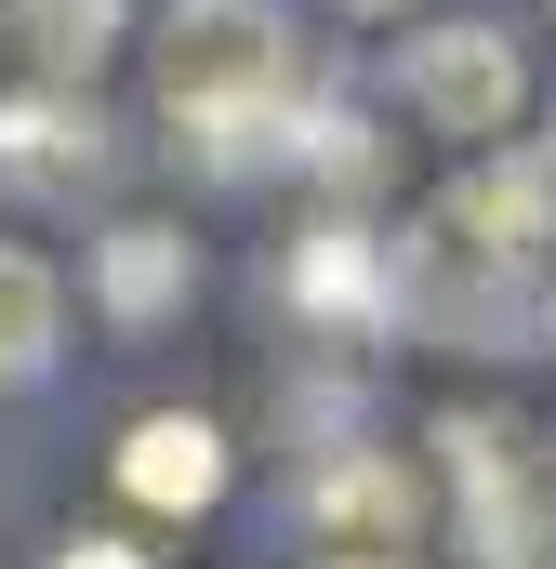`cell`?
Masks as SVG:
<instances>
[{"mask_svg":"<svg viewBox=\"0 0 556 569\" xmlns=\"http://www.w3.org/2000/svg\"><path fill=\"white\" fill-rule=\"evenodd\" d=\"M291 80L305 67H291V13L278 0H172L159 13V120L212 172H278L305 146Z\"/></svg>","mask_w":556,"mask_h":569,"instance_id":"obj_1","label":"cell"},{"mask_svg":"<svg viewBox=\"0 0 556 569\" xmlns=\"http://www.w3.org/2000/svg\"><path fill=\"white\" fill-rule=\"evenodd\" d=\"M398 107H411L424 133H450V146H490V133H517V107H530V53L490 27V13H450V27H411L398 40Z\"/></svg>","mask_w":556,"mask_h":569,"instance_id":"obj_2","label":"cell"},{"mask_svg":"<svg viewBox=\"0 0 556 569\" xmlns=\"http://www.w3.org/2000/svg\"><path fill=\"white\" fill-rule=\"evenodd\" d=\"M437 239H464L477 266H504V279H544L556 266V146H477L450 186H437V212H424Z\"/></svg>","mask_w":556,"mask_h":569,"instance_id":"obj_3","label":"cell"},{"mask_svg":"<svg viewBox=\"0 0 556 569\" xmlns=\"http://www.w3.org/2000/svg\"><path fill=\"white\" fill-rule=\"evenodd\" d=\"M437 450H450V517H464L477 569H556V490L517 463V437L437 425Z\"/></svg>","mask_w":556,"mask_h":569,"instance_id":"obj_4","label":"cell"},{"mask_svg":"<svg viewBox=\"0 0 556 569\" xmlns=\"http://www.w3.org/2000/svg\"><path fill=\"white\" fill-rule=\"evenodd\" d=\"M120 172V133L93 107V80H27L0 93V186L13 199H93Z\"/></svg>","mask_w":556,"mask_h":569,"instance_id":"obj_5","label":"cell"},{"mask_svg":"<svg viewBox=\"0 0 556 569\" xmlns=\"http://www.w3.org/2000/svg\"><path fill=\"white\" fill-rule=\"evenodd\" d=\"M291 318L305 331H331V345H358V331H398V239H371V226H305L291 239Z\"/></svg>","mask_w":556,"mask_h":569,"instance_id":"obj_6","label":"cell"},{"mask_svg":"<svg viewBox=\"0 0 556 569\" xmlns=\"http://www.w3.org/2000/svg\"><path fill=\"white\" fill-rule=\"evenodd\" d=\"M107 477H120L133 517H212L239 463H226V425H212V411H146V425H120Z\"/></svg>","mask_w":556,"mask_h":569,"instance_id":"obj_7","label":"cell"},{"mask_svg":"<svg viewBox=\"0 0 556 569\" xmlns=\"http://www.w3.org/2000/svg\"><path fill=\"white\" fill-rule=\"evenodd\" d=\"M93 305H107L120 331L186 318V305H199V239H186V226H159V212H120V226L93 239Z\"/></svg>","mask_w":556,"mask_h":569,"instance_id":"obj_8","label":"cell"},{"mask_svg":"<svg viewBox=\"0 0 556 569\" xmlns=\"http://www.w3.org/2000/svg\"><path fill=\"white\" fill-rule=\"evenodd\" d=\"M291 503H305L318 543H411V517H424V490H411L398 450H331V463H305Z\"/></svg>","mask_w":556,"mask_h":569,"instance_id":"obj_9","label":"cell"},{"mask_svg":"<svg viewBox=\"0 0 556 569\" xmlns=\"http://www.w3.org/2000/svg\"><path fill=\"white\" fill-rule=\"evenodd\" d=\"M53 358H67V279L27 239H0V398L53 385Z\"/></svg>","mask_w":556,"mask_h":569,"instance_id":"obj_10","label":"cell"},{"mask_svg":"<svg viewBox=\"0 0 556 569\" xmlns=\"http://www.w3.org/2000/svg\"><path fill=\"white\" fill-rule=\"evenodd\" d=\"M0 27L27 40L40 80H93V67L133 40V0H0Z\"/></svg>","mask_w":556,"mask_h":569,"instance_id":"obj_11","label":"cell"},{"mask_svg":"<svg viewBox=\"0 0 556 569\" xmlns=\"http://www.w3.org/2000/svg\"><path fill=\"white\" fill-rule=\"evenodd\" d=\"M53 569H159V557L120 543V530H67V557H53Z\"/></svg>","mask_w":556,"mask_h":569,"instance_id":"obj_12","label":"cell"},{"mask_svg":"<svg viewBox=\"0 0 556 569\" xmlns=\"http://www.w3.org/2000/svg\"><path fill=\"white\" fill-rule=\"evenodd\" d=\"M318 569H411V557H398V543H331Z\"/></svg>","mask_w":556,"mask_h":569,"instance_id":"obj_13","label":"cell"},{"mask_svg":"<svg viewBox=\"0 0 556 569\" xmlns=\"http://www.w3.org/2000/svg\"><path fill=\"white\" fill-rule=\"evenodd\" d=\"M345 13H411V0H345Z\"/></svg>","mask_w":556,"mask_h":569,"instance_id":"obj_14","label":"cell"},{"mask_svg":"<svg viewBox=\"0 0 556 569\" xmlns=\"http://www.w3.org/2000/svg\"><path fill=\"white\" fill-rule=\"evenodd\" d=\"M544 331H556V291H544Z\"/></svg>","mask_w":556,"mask_h":569,"instance_id":"obj_15","label":"cell"}]
</instances>
